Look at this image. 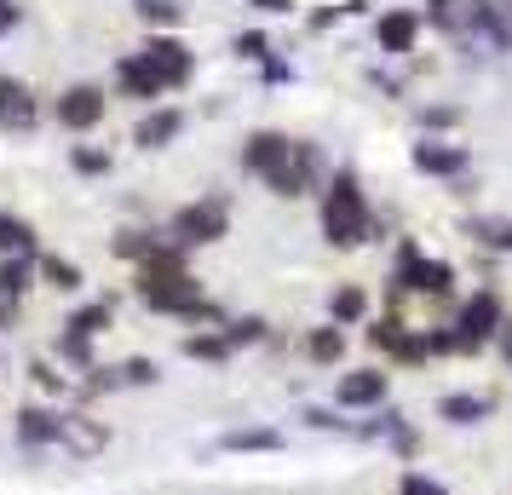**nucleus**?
Returning a JSON list of instances; mask_svg holds the SVG:
<instances>
[{
    "instance_id": "obj_38",
    "label": "nucleus",
    "mask_w": 512,
    "mask_h": 495,
    "mask_svg": "<svg viewBox=\"0 0 512 495\" xmlns=\"http://www.w3.org/2000/svg\"><path fill=\"white\" fill-rule=\"evenodd\" d=\"M236 52H248V58H259V52H265V41H259V35H242V41H236Z\"/></svg>"
},
{
    "instance_id": "obj_20",
    "label": "nucleus",
    "mask_w": 512,
    "mask_h": 495,
    "mask_svg": "<svg viewBox=\"0 0 512 495\" xmlns=\"http://www.w3.org/2000/svg\"><path fill=\"white\" fill-rule=\"evenodd\" d=\"M179 127H185V116H179V110H156V116H144V121H139L133 144H139V150H162V144L179 139Z\"/></svg>"
},
{
    "instance_id": "obj_9",
    "label": "nucleus",
    "mask_w": 512,
    "mask_h": 495,
    "mask_svg": "<svg viewBox=\"0 0 512 495\" xmlns=\"http://www.w3.org/2000/svg\"><path fill=\"white\" fill-rule=\"evenodd\" d=\"M98 121H104V93H98V87H70V93L58 98V127L87 133Z\"/></svg>"
},
{
    "instance_id": "obj_2",
    "label": "nucleus",
    "mask_w": 512,
    "mask_h": 495,
    "mask_svg": "<svg viewBox=\"0 0 512 495\" xmlns=\"http://www.w3.org/2000/svg\"><path fill=\"white\" fill-rule=\"evenodd\" d=\"M225 231H231V208H225V196H202V202H190V208L173 213L167 242H179V248H208V242H219Z\"/></svg>"
},
{
    "instance_id": "obj_27",
    "label": "nucleus",
    "mask_w": 512,
    "mask_h": 495,
    "mask_svg": "<svg viewBox=\"0 0 512 495\" xmlns=\"http://www.w3.org/2000/svg\"><path fill=\"white\" fill-rule=\"evenodd\" d=\"M185 357H196V363H225L231 346H225L219 329H196V334H185Z\"/></svg>"
},
{
    "instance_id": "obj_12",
    "label": "nucleus",
    "mask_w": 512,
    "mask_h": 495,
    "mask_svg": "<svg viewBox=\"0 0 512 495\" xmlns=\"http://www.w3.org/2000/svg\"><path fill=\"white\" fill-rule=\"evenodd\" d=\"M438 421H449V426H484L489 421V398H484V392H443V398H438Z\"/></svg>"
},
{
    "instance_id": "obj_1",
    "label": "nucleus",
    "mask_w": 512,
    "mask_h": 495,
    "mask_svg": "<svg viewBox=\"0 0 512 495\" xmlns=\"http://www.w3.org/2000/svg\"><path fill=\"white\" fill-rule=\"evenodd\" d=\"M369 231H374L369 196H363V185H357V173L340 167V173L328 179V190H323V236H328V248L351 254V248L369 242Z\"/></svg>"
},
{
    "instance_id": "obj_32",
    "label": "nucleus",
    "mask_w": 512,
    "mask_h": 495,
    "mask_svg": "<svg viewBox=\"0 0 512 495\" xmlns=\"http://www.w3.org/2000/svg\"><path fill=\"white\" fill-rule=\"evenodd\" d=\"M386 444H392L403 461H415V455H420V426L415 421H397L392 432H386Z\"/></svg>"
},
{
    "instance_id": "obj_16",
    "label": "nucleus",
    "mask_w": 512,
    "mask_h": 495,
    "mask_svg": "<svg viewBox=\"0 0 512 495\" xmlns=\"http://www.w3.org/2000/svg\"><path fill=\"white\" fill-rule=\"evenodd\" d=\"M415 167L420 173H432V179H455L466 167V150H455V144H415Z\"/></svg>"
},
{
    "instance_id": "obj_6",
    "label": "nucleus",
    "mask_w": 512,
    "mask_h": 495,
    "mask_svg": "<svg viewBox=\"0 0 512 495\" xmlns=\"http://www.w3.org/2000/svg\"><path fill=\"white\" fill-rule=\"evenodd\" d=\"M392 392V375L380 363H363V369H346L334 380V409H380Z\"/></svg>"
},
{
    "instance_id": "obj_39",
    "label": "nucleus",
    "mask_w": 512,
    "mask_h": 495,
    "mask_svg": "<svg viewBox=\"0 0 512 495\" xmlns=\"http://www.w3.org/2000/svg\"><path fill=\"white\" fill-rule=\"evenodd\" d=\"M259 12H288V6H294V0H254Z\"/></svg>"
},
{
    "instance_id": "obj_22",
    "label": "nucleus",
    "mask_w": 512,
    "mask_h": 495,
    "mask_svg": "<svg viewBox=\"0 0 512 495\" xmlns=\"http://www.w3.org/2000/svg\"><path fill=\"white\" fill-rule=\"evenodd\" d=\"M219 449H231V455H271V449H282V432H271V426H242V432H225Z\"/></svg>"
},
{
    "instance_id": "obj_36",
    "label": "nucleus",
    "mask_w": 512,
    "mask_h": 495,
    "mask_svg": "<svg viewBox=\"0 0 512 495\" xmlns=\"http://www.w3.org/2000/svg\"><path fill=\"white\" fill-rule=\"evenodd\" d=\"M478 242H489V248L512 254V225H478Z\"/></svg>"
},
{
    "instance_id": "obj_14",
    "label": "nucleus",
    "mask_w": 512,
    "mask_h": 495,
    "mask_svg": "<svg viewBox=\"0 0 512 495\" xmlns=\"http://www.w3.org/2000/svg\"><path fill=\"white\" fill-rule=\"evenodd\" d=\"M35 277L52 288V294H81V265L75 260H64V254H35Z\"/></svg>"
},
{
    "instance_id": "obj_7",
    "label": "nucleus",
    "mask_w": 512,
    "mask_h": 495,
    "mask_svg": "<svg viewBox=\"0 0 512 495\" xmlns=\"http://www.w3.org/2000/svg\"><path fill=\"white\" fill-rule=\"evenodd\" d=\"M12 438H18L24 449H52L58 438H64V415L47 409V403H24V409L12 415Z\"/></svg>"
},
{
    "instance_id": "obj_17",
    "label": "nucleus",
    "mask_w": 512,
    "mask_h": 495,
    "mask_svg": "<svg viewBox=\"0 0 512 495\" xmlns=\"http://www.w3.org/2000/svg\"><path fill=\"white\" fill-rule=\"evenodd\" d=\"M35 248H41L35 242V225L18 219V213H0V260H12V254L18 260H35Z\"/></svg>"
},
{
    "instance_id": "obj_28",
    "label": "nucleus",
    "mask_w": 512,
    "mask_h": 495,
    "mask_svg": "<svg viewBox=\"0 0 512 495\" xmlns=\"http://www.w3.org/2000/svg\"><path fill=\"white\" fill-rule=\"evenodd\" d=\"M156 248H162V236H156V231H121V236H116V254H121L127 265H144Z\"/></svg>"
},
{
    "instance_id": "obj_37",
    "label": "nucleus",
    "mask_w": 512,
    "mask_h": 495,
    "mask_svg": "<svg viewBox=\"0 0 512 495\" xmlns=\"http://www.w3.org/2000/svg\"><path fill=\"white\" fill-rule=\"evenodd\" d=\"M12 24H18V6H12V0H0V35H6Z\"/></svg>"
},
{
    "instance_id": "obj_35",
    "label": "nucleus",
    "mask_w": 512,
    "mask_h": 495,
    "mask_svg": "<svg viewBox=\"0 0 512 495\" xmlns=\"http://www.w3.org/2000/svg\"><path fill=\"white\" fill-rule=\"evenodd\" d=\"M305 421L317 426V432H351V421H340L334 409H305Z\"/></svg>"
},
{
    "instance_id": "obj_29",
    "label": "nucleus",
    "mask_w": 512,
    "mask_h": 495,
    "mask_svg": "<svg viewBox=\"0 0 512 495\" xmlns=\"http://www.w3.org/2000/svg\"><path fill=\"white\" fill-rule=\"evenodd\" d=\"M397 495H449V484H438L432 472H420V467H403L397 472Z\"/></svg>"
},
{
    "instance_id": "obj_34",
    "label": "nucleus",
    "mask_w": 512,
    "mask_h": 495,
    "mask_svg": "<svg viewBox=\"0 0 512 495\" xmlns=\"http://www.w3.org/2000/svg\"><path fill=\"white\" fill-rule=\"evenodd\" d=\"M70 162H75V173H110V156L104 150H75Z\"/></svg>"
},
{
    "instance_id": "obj_21",
    "label": "nucleus",
    "mask_w": 512,
    "mask_h": 495,
    "mask_svg": "<svg viewBox=\"0 0 512 495\" xmlns=\"http://www.w3.org/2000/svg\"><path fill=\"white\" fill-rule=\"evenodd\" d=\"M305 357H311L317 369H334V363L346 357V329H334V323L311 329V334H305Z\"/></svg>"
},
{
    "instance_id": "obj_19",
    "label": "nucleus",
    "mask_w": 512,
    "mask_h": 495,
    "mask_svg": "<svg viewBox=\"0 0 512 495\" xmlns=\"http://www.w3.org/2000/svg\"><path fill=\"white\" fill-rule=\"evenodd\" d=\"M363 317H369V294H363L357 283L328 294V323H334V329H351V323H363Z\"/></svg>"
},
{
    "instance_id": "obj_26",
    "label": "nucleus",
    "mask_w": 512,
    "mask_h": 495,
    "mask_svg": "<svg viewBox=\"0 0 512 495\" xmlns=\"http://www.w3.org/2000/svg\"><path fill=\"white\" fill-rule=\"evenodd\" d=\"M52 357H58V369H93V340H81V334L58 329V340H52Z\"/></svg>"
},
{
    "instance_id": "obj_33",
    "label": "nucleus",
    "mask_w": 512,
    "mask_h": 495,
    "mask_svg": "<svg viewBox=\"0 0 512 495\" xmlns=\"http://www.w3.org/2000/svg\"><path fill=\"white\" fill-rule=\"evenodd\" d=\"M139 12H144V24H179V6L173 0H139Z\"/></svg>"
},
{
    "instance_id": "obj_31",
    "label": "nucleus",
    "mask_w": 512,
    "mask_h": 495,
    "mask_svg": "<svg viewBox=\"0 0 512 495\" xmlns=\"http://www.w3.org/2000/svg\"><path fill=\"white\" fill-rule=\"evenodd\" d=\"M29 375H35V386L52 392V398H64V392H70V375H64L58 363H47V357H41V363H29Z\"/></svg>"
},
{
    "instance_id": "obj_18",
    "label": "nucleus",
    "mask_w": 512,
    "mask_h": 495,
    "mask_svg": "<svg viewBox=\"0 0 512 495\" xmlns=\"http://www.w3.org/2000/svg\"><path fill=\"white\" fill-rule=\"evenodd\" d=\"M116 81H121V93L139 98V104H156V98H162V81L144 70V58H121V64H116Z\"/></svg>"
},
{
    "instance_id": "obj_8",
    "label": "nucleus",
    "mask_w": 512,
    "mask_h": 495,
    "mask_svg": "<svg viewBox=\"0 0 512 495\" xmlns=\"http://www.w3.org/2000/svg\"><path fill=\"white\" fill-rule=\"evenodd\" d=\"M139 58H144V70L162 81V93H167V87H185V81H190V52L179 47L173 35H150V47H144Z\"/></svg>"
},
{
    "instance_id": "obj_5",
    "label": "nucleus",
    "mask_w": 512,
    "mask_h": 495,
    "mask_svg": "<svg viewBox=\"0 0 512 495\" xmlns=\"http://www.w3.org/2000/svg\"><path fill=\"white\" fill-rule=\"evenodd\" d=\"M363 340H369V346H374L380 357H386V363H403V369H420V363H426L420 329H409V323H403L397 311H386V317H374Z\"/></svg>"
},
{
    "instance_id": "obj_10",
    "label": "nucleus",
    "mask_w": 512,
    "mask_h": 495,
    "mask_svg": "<svg viewBox=\"0 0 512 495\" xmlns=\"http://www.w3.org/2000/svg\"><path fill=\"white\" fill-rule=\"evenodd\" d=\"M41 121V110H35V98H29L24 81H0V127H12V133H29Z\"/></svg>"
},
{
    "instance_id": "obj_11",
    "label": "nucleus",
    "mask_w": 512,
    "mask_h": 495,
    "mask_svg": "<svg viewBox=\"0 0 512 495\" xmlns=\"http://www.w3.org/2000/svg\"><path fill=\"white\" fill-rule=\"evenodd\" d=\"M288 144H294L288 133H254V139L242 144V167L265 179L271 167H282V162H288Z\"/></svg>"
},
{
    "instance_id": "obj_3",
    "label": "nucleus",
    "mask_w": 512,
    "mask_h": 495,
    "mask_svg": "<svg viewBox=\"0 0 512 495\" xmlns=\"http://www.w3.org/2000/svg\"><path fill=\"white\" fill-rule=\"evenodd\" d=\"M397 294H420V300H449L455 294V271L443 260H426L415 242H403V254H397Z\"/></svg>"
},
{
    "instance_id": "obj_30",
    "label": "nucleus",
    "mask_w": 512,
    "mask_h": 495,
    "mask_svg": "<svg viewBox=\"0 0 512 495\" xmlns=\"http://www.w3.org/2000/svg\"><path fill=\"white\" fill-rule=\"evenodd\" d=\"M116 380H121V386H156V380H162V369H156L150 357H127V363L116 369Z\"/></svg>"
},
{
    "instance_id": "obj_15",
    "label": "nucleus",
    "mask_w": 512,
    "mask_h": 495,
    "mask_svg": "<svg viewBox=\"0 0 512 495\" xmlns=\"http://www.w3.org/2000/svg\"><path fill=\"white\" fill-rule=\"evenodd\" d=\"M420 35V18L415 12H386L380 24H374V41H380V52H409Z\"/></svg>"
},
{
    "instance_id": "obj_4",
    "label": "nucleus",
    "mask_w": 512,
    "mask_h": 495,
    "mask_svg": "<svg viewBox=\"0 0 512 495\" xmlns=\"http://www.w3.org/2000/svg\"><path fill=\"white\" fill-rule=\"evenodd\" d=\"M507 323V306H501V294H489V288H478L472 300L461 306V317L449 323L455 329V346H461V357H472V352H484L489 340H495V329Z\"/></svg>"
},
{
    "instance_id": "obj_23",
    "label": "nucleus",
    "mask_w": 512,
    "mask_h": 495,
    "mask_svg": "<svg viewBox=\"0 0 512 495\" xmlns=\"http://www.w3.org/2000/svg\"><path fill=\"white\" fill-rule=\"evenodd\" d=\"M110 323H116V306H110V300H87V306L70 311V323H64V329L81 334V340H98Z\"/></svg>"
},
{
    "instance_id": "obj_25",
    "label": "nucleus",
    "mask_w": 512,
    "mask_h": 495,
    "mask_svg": "<svg viewBox=\"0 0 512 495\" xmlns=\"http://www.w3.org/2000/svg\"><path fill=\"white\" fill-rule=\"evenodd\" d=\"M219 334H225L231 352H242V346H265V340H271V323H265V317H231Z\"/></svg>"
},
{
    "instance_id": "obj_24",
    "label": "nucleus",
    "mask_w": 512,
    "mask_h": 495,
    "mask_svg": "<svg viewBox=\"0 0 512 495\" xmlns=\"http://www.w3.org/2000/svg\"><path fill=\"white\" fill-rule=\"evenodd\" d=\"M29 288H35V260H18V254H12V260H0V300H12V306H18Z\"/></svg>"
},
{
    "instance_id": "obj_13",
    "label": "nucleus",
    "mask_w": 512,
    "mask_h": 495,
    "mask_svg": "<svg viewBox=\"0 0 512 495\" xmlns=\"http://www.w3.org/2000/svg\"><path fill=\"white\" fill-rule=\"evenodd\" d=\"M58 444H70L75 455H93V449L110 444V426L93 421L87 409H75V415H64V438H58Z\"/></svg>"
}]
</instances>
